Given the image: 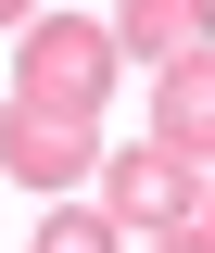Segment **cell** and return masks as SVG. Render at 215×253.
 I'll use <instances>...</instances> for the list:
<instances>
[{
	"instance_id": "3",
	"label": "cell",
	"mask_w": 215,
	"mask_h": 253,
	"mask_svg": "<svg viewBox=\"0 0 215 253\" xmlns=\"http://www.w3.org/2000/svg\"><path fill=\"white\" fill-rule=\"evenodd\" d=\"M0 165L26 190H76V177H101V126L38 114V101H0Z\"/></svg>"
},
{
	"instance_id": "2",
	"label": "cell",
	"mask_w": 215,
	"mask_h": 253,
	"mask_svg": "<svg viewBox=\"0 0 215 253\" xmlns=\"http://www.w3.org/2000/svg\"><path fill=\"white\" fill-rule=\"evenodd\" d=\"M203 190H215V165L165 152V139H139V152H101V215H114L127 241H165V228H190V215H203Z\"/></svg>"
},
{
	"instance_id": "4",
	"label": "cell",
	"mask_w": 215,
	"mask_h": 253,
	"mask_svg": "<svg viewBox=\"0 0 215 253\" xmlns=\"http://www.w3.org/2000/svg\"><path fill=\"white\" fill-rule=\"evenodd\" d=\"M152 139H165V152H190V165H215V51L152 63Z\"/></svg>"
},
{
	"instance_id": "9",
	"label": "cell",
	"mask_w": 215,
	"mask_h": 253,
	"mask_svg": "<svg viewBox=\"0 0 215 253\" xmlns=\"http://www.w3.org/2000/svg\"><path fill=\"white\" fill-rule=\"evenodd\" d=\"M203 215H215V190H203Z\"/></svg>"
},
{
	"instance_id": "6",
	"label": "cell",
	"mask_w": 215,
	"mask_h": 253,
	"mask_svg": "<svg viewBox=\"0 0 215 253\" xmlns=\"http://www.w3.org/2000/svg\"><path fill=\"white\" fill-rule=\"evenodd\" d=\"M26 253H127V228L101 215V203H51V215H38V241Z\"/></svg>"
},
{
	"instance_id": "7",
	"label": "cell",
	"mask_w": 215,
	"mask_h": 253,
	"mask_svg": "<svg viewBox=\"0 0 215 253\" xmlns=\"http://www.w3.org/2000/svg\"><path fill=\"white\" fill-rule=\"evenodd\" d=\"M152 253H215V215H190V228H165Z\"/></svg>"
},
{
	"instance_id": "8",
	"label": "cell",
	"mask_w": 215,
	"mask_h": 253,
	"mask_svg": "<svg viewBox=\"0 0 215 253\" xmlns=\"http://www.w3.org/2000/svg\"><path fill=\"white\" fill-rule=\"evenodd\" d=\"M38 13H51V0H0V26H38Z\"/></svg>"
},
{
	"instance_id": "5",
	"label": "cell",
	"mask_w": 215,
	"mask_h": 253,
	"mask_svg": "<svg viewBox=\"0 0 215 253\" xmlns=\"http://www.w3.org/2000/svg\"><path fill=\"white\" fill-rule=\"evenodd\" d=\"M114 51H139V63L215 51V0H114Z\"/></svg>"
},
{
	"instance_id": "1",
	"label": "cell",
	"mask_w": 215,
	"mask_h": 253,
	"mask_svg": "<svg viewBox=\"0 0 215 253\" xmlns=\"http://www.w3.org/2000/svg\"><path fill=\"white\" fill-rule=\"evenodd\" d=\"M114 26H89V13H38V26H13V101H38V114H76L101 126V101H114Z\"/></svg>"
}]
</instances>
